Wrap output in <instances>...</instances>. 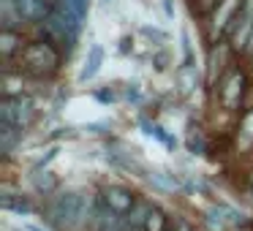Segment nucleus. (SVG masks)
I'll use <instances>...</instances> for the list:
<instances>
[{
	"label": "nucleus",
	"mask_w": 253,
	"mask_h": 231,
	"mask_svg": "<svg viewBox=\"0 0 253 231\" xmlns=\"http://www.w3.org/2000/svg\"><path fill=\"white\" fill-rule=\"evenodd\" d=\"M180 52H182V68H196V55H193V44H191L188 30L180 33Z\"/></svg>",
	"instance_id": "22"
},
{
	"label": "nucleus",
	"mask_w": 253,
	"mask_h": 231,
	"mask_svg": "<svg viewBox=\"0 0 253 231\" xmlns=\"http://www.w3.org/2000/svg\"><path fill=\"white\" fill-rule=\"evenodd\" d=\"M210 220L218 223L220 229H223V226H245L248 215L240 212L237 207H231V204H215V207L210 209Z\"/></svg>",
	"instance_id": "12"
},
{
	"label": "nucleus",
	"mask_w": 253,
	"mask_h": 231,
	"mask_svg": "<svg viewBox=\"0 0 253 231\" xmlns=\"http://www.w3.org/2000/svg\"><path fill=\"white\" fill-rule=\"evenodd\" d=\"M25 44H28V41L22 38L19 30H0V57H3V63L17 60V57L22 55Z\"/></svg>",
	"instance_id": "10"
},
{
	"label": "nucleus",
	"mask_w": 253,
	"mask_h": 231,
	"mask_svg": "<svg viewBox=\"0 0 253 231\" xmlns=\"http://www.w3.org/2000/svg\"><path fill=\"white\" fill-rule=\"evenodd\" d=\"M142 33L147 36V38H155L158 44H164V41H166V33H164V30H158V28H150V25H144V28H142Z\"/></svg>",
	"instance_id": "28"
},
{
	"label": "nucleus",
	"mask_w": 253,
	"mask_h": 231,
	"mask_svg": "<svg viewBox=\"0 0 253 231\" xmlns=\"http://www.w3.org/2000/svg\"><path fill=\"white\" fill-rule=\"evenodd\" d=\"M218 3H220V0H199V3H196V11H199V14H207V17H210V14L218 8Z\"/></svg>",
	"instance_id": "27"
},
{
	"label": "nucleus",
	"mask_w": 253,
	"mask_h": 231,
	"mask_svg": "<svg viewBox=\"0 0 253 231\" xmlns=\"http://www.w3.org/2000/svg\"><path fill=\"white\" fill-rule=\"evenodd\" d=\"M98 196H101V201L109 209H115L117 215H128L133 209V204H136V198H139L136 193L126 185H106V188H101Z\"/></svg>",
	"instance_id": "6"
},
{
	"label": "nucleus",
	"mask_w": 253,
	"mask_h": 231,
	"mask_svg": "<svg viewBox=\"0 0 253 231\" xmlns=\"http://www.w3.org/2000/svg\"><path fill=\"white\" fill-rule=\"evenodd\" d=\"M3 209L14 215H33L36 207L25 196H14V193H3Z\"/></svg>",
	"instance_id": "16"
},
{
	"label": "nucleus",
	"mask_w": 253,
	"mask_h": 231,
	"mask_svg": "<svg viewBox=\"0 0 253 231\" xmlns=\"http://www.w3.org/2000/svg\"><path fill=\"white\" fill-rule=\"evenodd\" d=\"M153 209H155V204H153V201H147V198H136L133 209L126 215L128 229H131V231H142V226L147 223V218H150V212H153Z\"/></svg>",
	"instance_id": "13"
},
{
	"label": "nucleus",
	"mask_w": 253,
	"mask_h": 231,
	"mask_svg": "<svg viewBox=\"0 0 253 231\" xmlns=\"http://www.w3.org/2000/svg\"><path fill=\"white\" fill-rule=\"evenodd\" d=\"M95 198H90L87 193L79 191H63L49 196L44 207L46 223H52L60 231H82L90 226V215H93Z\"/></svg>",
	"instance_id": "1"
},
{
	"label": "nucleus",
	"mask_w": 253,
	"mask_h": 231,
	"mask_svg": "<svg viewBox=\"0 0 253 231\" xmlns=\"http://www.w3.org/2000/svg\"><path fill=\"white\" fill-rule=\"evenodd\" d=\"M142 128H144V133H147V136H155V139H158L161 144H166V147H169V150H174V147H177V139H171L169 133H166L164 128L158 125V122L142 120Z\"/></svg>",
	"instance_id": "20"
},
{
	"label": "nucleus",
	"mask_w": 253,
	"mask_h": 231,
	"mask_svg": "<svg viewBox=\"0 0 253 231\" xmlns=\"http://www.w3.org/2000/svg\"><path fill=\"white\" fill-rule=\"evenodd\" d=\"M30 180H33V188L41 193V196H55L57 191V177L52 174V171H41V174H30Z\"/></svg>",
	"instance_id": "17"
},
{
	"label": "nucleus",
	"mask_w": 253,
	"mask_h": 231,
	"mask_svg": "<svg viewBox=\"0 0 253 231\" xmlns=\"http://www.w3.org/2000/svg\"><path fill=\"white\" fill-rule=\"evenodd\" d=\"M169 60H171L169 49L155 52V55H153V66H155V71H166V63H169Z\"/></svg>",
	"instance_id": "25"
},
{
	"label": "nucleus",
	"mask_w": 253,
	"mask_h": 231,
	"mask_svg": "<svg viewBox=\"0 0 253 231\" xmlns=\"http://www.w3.org/2000/svg\"><path fill=\"white\" fill-rule=\"evenodd\" d=\"M253 147V106L240 117V125H237V150L245 153Z\"/></svg>",
	"instance_id": "15"
},
{
	"label": "nucleus",
	"mask_w": 253,
	"mask_h": 231,
	"mask_svg": "<svg viewBox=\"0 0 253 231\" xmlns=\"http://www.w3.org/2000/svg\"><path fill=\"white\" fill-rule=\"evenodd\" d=\"M139 98H142V95H139V84H128V87H126V101L139 104Z\"/></svg>",
	"instance_id": "29"
},
{
	"label": "nucleus",
	"mask_w": 253,
	"mask_h": 231,
	"mask_svg": "<svg viewBox=\"0 0 253 231\" xmlns=\"http://www.w3.org/2000/svg\"><path fill=\"white\" fill-rule=\"evenodd\" d=\"M245 90H248V74L242 68H231V71L223 74L218 84H215V95H218V104L220 109L226 112H237L245 98Z\"/></svg>",
	"instance_id": "3"
},
{
	"label": "nucleus",
	"mask_w": 253,
	"mask_h": 231,
	"mask_svg": "<svg viewBox=\"0 0 253 231\" xmlns=\"http://www.w3.org/2000/svg\"><path fill=\"white\" fill-rule=\"evenodd\" d=\"M242 3H245V0H220V3H218V8L210 14V22H207V38H210V44L226 41L229 28L234 25V19L240 17V11H242Z\"/></svg>",
	"instance_id": "5"
},
{
	"label": "nucleus",
	"mask_w": 253,
	"mask_h": 231,
	"mask_svg": "<svg viewBox=\"0 0 253 231\" xmlns=\"http://www.w3.org/2000/svg\"><path fill=\"white\" fill-rule=\"evenodd\" d=\"M171 229H174V231H196V229H193V226L188 223L185 218H177V220H174V226H171Z\"/></svg>",
	"instance_id": "30"
},
{
	"label": "nucleus",
	"mask_w": 253,
	"mask_h": 231,
	"mask_svg": "<svg viewBox=\"0 0 253 231\" xmlns=\"http://www.w3.org/2000/svg\"><path fill=\"white\" fill-rule=\"evenodd\" d=\"M174 79H177V84H180L182 95H191L193 90H199V68H180Z\"/></svg>",
	"instance_id": "18"
},
{
	"label": "nucleus",
	"mask_w": 253,
	"mask_h": 231,
	"mask_svg": "<svg viewBox=\"0 0 253 231\" xmlns=\"http://www.w3.org/2000/svg\"><path fill=\"white\" fill-rule=\"evenodd\" d=\"M28 95V77L22 71H14L11 66L3 68V98H22Z\"/></svg>",
	"instance_id": "9"
},
{
	"label": "nucleus",
	"mask_w": 253,
	"mask_h": 231,
	"mask_svg": "<svg viewBox=\"0 0 253 231\" xmlns=\"http://www.w3.org/2000/svg\"><path fill=\"white\" fill-rule=\"evenodd\" d=\"M25 231H46V229H41V226H36V223H25Z\"/></svg>",
	"instance_id": "32"
},
{
	"label": "nucleus",
	"mask_w": 253,
	"mask_h": 231,
	"mask_svg": "<svg viewBox=\"0 0 253 231\" xmlns=\"http://www.w3.org/2000/svg\"><path fill=\"white\" fill-rule=\"evenodd\" d=\"M17 60H19V71L28 79H52L60 71L63 52L46 38H33L25 44L22 55Z\"/></svg>",
	"instance_id": "2"
},
{
	"label": "nucleus",
	"mask_w": 253,
	"mask_h": 231,
	"mask_svg": "<svg viewBox=\"0 0 253 231\" xmlns=\"http://www.w3.org/2000/svg\"><path fill=\"white\" fill-rule=\"evenodd\" d=\"M150 180H155L161 188H164V191H174V188H177L174 174H169V177H166V174H161V171H153V174H150Z\"/></svg>",
	"instance_id": "24"
},
{
	"label": "nucleus",
	"mask_w": 253,
	"mask_h": 231,
	"mask_svg": "<svg viewBox=\"0 0 253 231\" xmlns=\"http://www.w3.org/2000/svg\"><path fill=\"white\" fill-rule=\"evenodd\" d=\"M36 117H39V109H36V101L30 95L0 101V122H8V125H17L22 131H28L36 122Z\"/></svg>",
	"instance_id": "4"
},
{
	"label": "nucleus",
	"mask_w": 253,
	"mask_h": 231,
	"mask_svg": "<svg viewBox=\"0 0 253 231\" xmlns=\"http://www.w3.org/2000/svg\"><path fill=\"white\" fill-rule=\"evenodd\" d=\"M231 44L229 41H218V44H212V49H210V63H207V84L210 87H215V84L223 79V66L226 60H229L231 55Z\"/></svg>",
	"instance_id": "7"
},
{
	"label": "nucleus",
	"mask_w": 253,
	"mask_h": 231,
	"mask_svg": "<svg viewBox=\"0 0 253 231\" xmlns=\"http://www.w3.org/2000/svg\"><path fill=\"white\" fill-rule=\"evenodd\" d=\"M161 6H164L166 17H169V19H174V3H171V0H161Z\"/></svg>",
	"instance_id": "31"
},
{
	"label": "nucleus",
	"mask_w": 253,
	"mask_h": 231,
	"mask_svg": "<svg viewBox=\"0 0 253 231\" xmlns=\"http://www.w3.org/2000/svg\"><path fill=\"white\" fill-rule=\"evenodd\" d=\"M52 0H17V8H19V14H22V19L25 22H30V25H41L46 17H49V11H52Z\"/></svg>",
	"instance_id": "8"
},
{
	"label": "nucleus",
	"mask_w": 253,
	"mask_h": 231,
	"mask_svg": "<svg viewBox=\"0 0 253 231\" xmlns=\"http://www.w3.org/2000/svg\"><path fill=\"white\" fill-rule=\"evenodd\" d=\"M55 3H60L66 11H71L74 17L79 19V22H87V14H90V0H55Z\"/></svg>",
	"instance_id": "19"
},
{
	"label": "nucleus",
	"mask_w": 253,
	"mask_h": 231,
	"mask_svg": "<svg viewBox=\"0 0 253 231\" xmlns=\"http://www.w3.org/2000/svg\"><path fill=\"white\" fill-rule=\"evenodd\" d=\"M106 3H112V0H101V6H106Z\"/></svg>",
	"instance_id": "33"
},
{
	"label": "nucleus",
	"mask_w": 253,
	"mask_h": 231,
	"mask_svg": "<svg viewBox=\"0 0 253 231\" xmlns=\"http://www.w3.org/2000/svg\"><path fill=\"white\" fill-rule=\"evenodd\" d=\"M101 66H104V46H101V44H93V46L87 49V57H84L82 68H79V77H77L79 84L93 82V79L98 77Z\"/></svg>",
	"instance_id": "11"
},
{
	"label": "nucleus",
	"mask_w": 253,
	"mask_h": 231,
	"mask_svg": "<svg viewBox=\"0 0 253 231\" xmlns=\"http://www.w3.org/2000/svg\"><path fill=\"white\" fill-rule=\"evenodd\" d=\"M169 215L164 212L161 207H155L153 212H150V218H147V223L142 226V231H166L169 229Z\"/></svg>",
	"instance_id": "21"
},
{
	"label": "nucleus",
	"mask_w": 253,
	"mask_h": 231,
	"mask_svg": "<svg viewBox=\"0 0 253 231\" xmlns=\"http://www.w3.org/2000/svg\"><path fill=\"white\" fill-rule=\"evenodd\" d=\"M95 98H98L101 104H117L120 95H117L115 90H95Z\"/></svg>",
	"instance_id": "26"
},
{
	"label": "nucleus",
	"mask_w": 253,
	"mask_h": 231,
	"mask_svg": "<svg viewBox=\"0 0 253 231\" xmlns=\"http://www.w3.org/2000/svg\"><path fill=\"white\" fill-rule=\"evenodd\" d=\"M25 139V131L17 125H8V122H0V150H3V155H11L14 150L22 144Z\"/></svg>",
	"instance_id": "14"
},
{
	"label": "nucleus",
	"mask_w": 253,
	"mask_h": 231,
	"mask_svg": "<svg viewBox=\"0 0 253 231\" xmlns=\"http://www.w3.org/2000/svg\"><path fill=\"white\" fill-rule=\"evenodd\" d=\"M57 153H60V147H52V150H46V155L44 158H39L33 163V169H30V174H41V171H46V166L52 163V160L57 158Z\"/></svg>",
	"instance_id": "23"
}]
</instances>
